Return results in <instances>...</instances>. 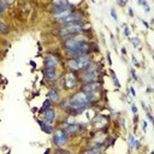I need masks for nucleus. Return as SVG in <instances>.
Returning a JSON list of instances; mask_svg holds the SVG:
<instances>
[{
  "mask_svg": "<svg viewBox=\"0 0 154 154\" xmlns=\"http://www.w3.org/2000/svg\"><path fill=\"white\" fill-rule=\"evenodd\" d=\"M57 64H58V60H57V58L54 55H52V54L47 55V58H46V66H48V67H55Z\"/></svg>",
  "mask_w": 154,
  "mask_h": 154,
  "instance_id": "15",
  "label": "nucleus"
},
{
  "mask_svg": "<svg viewBox=\"0 0 154 154\" xmlns=\"http://www.w3.org/2000/svg\"><path fill=\"white\" fill-rule=\"evenodd\" d=\"M132 63H134V64H135L136 66H138V61H137V60H136V59H135L134 57H132Z\"/></svg>",
  "mask_w": 154,
  "mask_h": 154,
  "instance_id": "32",
  "label": "nucleus"
},
{
  "mask_svg": "<svg viewBox=\"0 0 154 154\" xmlns=\"http://www.w3.org/2000/svg\"><path fill=\"white\" fill-rule=\"evenodd\" d=\"M118 4H119V5H125L126 2H122V1H118Z\"/></svg>",
  "mask_w": 154,
  "mask_h": 154,
  "instance_id": "36",
  "label": "nucleus"
},
{
  "mask_svg": "<svg viewBox=\"0 0 154 154\" xmlns=\"http://www.w3.org/2000/svg\"><path fill=\"white\" fill-rule=\"evenodd\" d=\"M113 82L116 83L117 88H119V87H120V84H119V82H118V79H117V77H116V76H113Z\"/></svg>",
  "mask_w": 154,
  "mask_h": 154,
  "instance_id": "26",
  "label": "nucleus"
},
{
  "mask_svg": "<svg viewBox=\"0 0 154 154\" xmlns=\"http://www.w3.org/2000/svg\"><path fill=\"white\" fill-rule=\"evenodd\" d=\"M53 5L61 8V7H67L69 6V2L67 1H60V0H58V1H53Z\"/></svg>",
  "mask_w": 154,
  "mask_h": 154,
  "instance_id": "21",
  "label": "nucleus"
},
{
  "mask_svg": "<svg viewBox=\"0 0 154 154\" xmlns=\"http://www.w3.org/2000/svg\"><path fill=\"white\" fill-rule=\"evenodd\" d=\"M77 63H78V67L82 69V67H85L90 64V58L84 55V57H78L77 58Z\"/></svg>",
  "mask_w": 154,
  "mask_h": 154,
  "instance_id": "12",
  "label": "nucleus"
},
{
  "mask_svg": "<svg viewBox=\"0 0 154 154\" xmlns=\"http://www.w3.org/2000/svg\"><path fill=\"white\" fill-rule=\"evenodd\" d=\"M67 65L71 70H78V63H77V58H71L67 60Z\"/></svg>",
  "mask_w": 154,
  "mask_h": 154,
  "instance_id": "18",
  "label": "nucleus"
},
{
  "mask_svg": "<svg viewBox=\"0 0 154 154\" xmlns=\"http://www.w3.org/2000/svg\"><path fill=\"white\" fill-rule=\"evenodd\" d=\"M141 4L146 7V12H149V11H150V8H149V6H148V2H147V1H142Z\"/></svg>",
  "mask_w": 154,
  "mask_h": 154,
  "instance_id": "23",
  "label": "nucleus"
},
{
  "mask_svg": "<svg viewBox=\"0 0 154 154\" xmlns=\"http://www.w3.org/2000/svg\"><path fill=\"white\" fill-rule=\"evenodd\" d=\"M54 117H55V112H54L52 108H48V109L45 112V122H46V123L51 124V123L53 122Z\"/></svg>",
  "mask_w": 154,
  "mask_h": 154,
  "instance_id": "14",
  "label": "nucleus"
},
{
  "mask_svg": "<svg viewBox=\"0 0 154 154\" xmlns=\"http://www.w3.org/2000/svg\"><path fill=\"white\" fill-rule=\"evenodd\" d=\"M99 88H100L99 83H96V82H90V83H85V84L83 85L82 91L85 93V94H93V93H95L96 90H99Z\"/></svg>",
  "mask_w": 154,
  "mask_h": 154,
  "instance_id": "7",
  "label": "nucleus"
},
{
  "mask_svg": "<svg viewBox=\"0 0 154 154\" xmlns=\"http://www.w3.org/2000/svg\"><path fill=\"white\" fill-rule=\"evenodd\" d=\"M94 124H95V126H97V128H102L103 125L107 124V122H106L102 117H97V118L95 119V123H94Z\"/></svg>",
  "mask_w": 154,
  "mask_h": 154,
  "instance_id": "19",
  "label": "nucleus"
},
{
  "mask_svg": "<svg viewBox=\"0 0 154 154\" xmlns=\"http://www.w3.org/2000/svg\"><path fill=\"white\" fill-rule=\"evenodd\" d=\"M55 154H71V153H70V152H66V150H61V149H60V150H57V152H55Z\"/></svg>",
  "mask_w": 154,
  "mask_h": 154,
  "instance_id": "25",
  "label": "nucleus"
},
{
  "mask_svg": "<svg viewBox=\"0 0 154 154\" xmlns=\"http://www.w3.org/2000/svg\"><path fill=\"white\" fill-rule=\"evenodd\" d=\"M78 20H82V17L79 16V14H70L69 17H66L65 19H63V20H60V23L61 24H64V25H69V24H73V23H77Z\"/></svg>",
  "mask_w": 154,
  "mask_h": 154,
  "instance_id": "9",
  "label": "nucleus"
},
{
  "mask_svg": "<svg viewBox=\"0 0 154 154\" xmlns=\"http://www.w3.org/2000/svg\"><path fill=\"white\" fill-rule=\"evenodd\" d=\"M132 43H134V46H138V45H140V41H138V38H135V40H132Z\"/></svg>",
  "mask_w": 154,
  "mask_h": 154,
  "instance_id": "28",
  "label": "nucleus"
},
{
  "mask_svg": "<svg viewBox=\"0 0 154 154\" xmlns=\"http://www.w3.org/2000/svg\"><path fill=\"white\" fill-rule=\"evenodd\" d=\"M82 24L79 23H73V24H69L65 25L64 28H61L59 30V35L60 36H67V35H75V34H79L82 31Z\"/></svg>",
  "mask_w": 154,
  "mask_h": 154,
  "instance_id": "3",
  "label": "nucleus"
},
{
  "mask_svg": "<svg viewBox=\"0 0 154 154\" xmlns=\"http://www.w3.org/2000/svg\"><path fill=\"white\" fill-rule=\"evenodd\" d=\"M97 76H99V73H97L96 69H94V67L89 66V69H88V70H85V71L82 73L81 79H82L83 82L90 83V82H95V79H97Z\"/></svg>",
  "mask_w": 154,
  "mask_h": 154,
  "instance_id": "4",
  "label": "nucleus"
},
{
  "mask_svg": "<svg viewBox=\"0 0 154 154\" xmlns=\"http://www.w3.org/2000/svg\"><path fill=\"white\" fill-rule=\"evenodd\" d=\"M129 143H130V148H134V147H138V141H136L132 135L129 136Z\"/></svg>",
  "mask_w": 154,
  "mask_h": 154,
  "instance_id": "22",
  "label": "nucleus"
},
{
  "mask_svg": "<svg viewBox=\"0 0 154 154\" xmlns=\"http://www.w3.org/2000/svg\"><path fill=\"white\" fill-rule=\"evenodd\" d=\"M93 154H100V153H99V152H97V153H93Z\"/></svg>",
  "mask_w": 154,
  "mask_h": 154,
  "instance_id": "37",
  "label": "nucleus"
},
{
  "mask_svg": "<svg viewBox=\"0 0 154 154\" xmlns=\"http://www.w3.org/2000/svg\"><path fill=\"white\" fill-rule=\"evenodd\" d=\"M131 109H132V112H134V113H136V112H137V107H136L135 105H132V107H131Z\"/></svg>",
  "mask_w": 154,
  "mask_h": 154,
  "instance_id": "31",
  "label": "nucleus"
},
{
  "mask_svg": "<svg viewBox=\"0 0 154 154\" xmlns=\"http://www.w3.org/2000/svg\"><path fill=\"white\" fill-rule=\"evenodd\" d=\"M38 124H40L41 129H42L45 132H47V134H52V132H53V129H52V125H51V124H48V123H46V122H42V120H38Z\"/></svg>",
  "mask_w": 154,
  "mask_h": 154,
  "instance_id": "17",
  "label": "nucleus"
},
{
  "mask_svg": "<svg viewBox=\"0 0 154 154\" xmlns=\"http://www.w3.org/2000/svg\"><path fill=\"white\" fill-rule=\"evenodd\" d=\"M70 14H72V10H71V8H69V7H66V8H64L63 11H60V12L55 13V14H54V18H55V19H58V20L60 22V20L65 19L66 17H69Z\"/></svg>",
  "mask_w": 154,
  "mask_h": 154,
  "instance_id": "10",
  "label": "nucleus"
},
{
  "mask_svg": "<svg viewBox=\"0 0 154 154\" xmlns=\"http://www.w3.org/2000/svg\"><path fill=\"white\" fill-rule=\"evenodd\" d=\"M53 140H54V143L57 146H64L67 141V135L64 130H58L54 132V136H53Z\"/></svg>",
  "mask_w": 154,
  "mask_h": 154,
  "instance_id": "5",
  "label": "nucleus"
},
{
  "mask_svg": "<svg viewBox=\"0 0 154 154\" xmlns=\"http://www.w3.org/2000/svg\"><path fill=\"white\" fill-rule=\"evenodd\" d=\"M89 102H90L89 95L85 94V93H83V91H79V93L75 94V95L70 99V101H69V103H67V107H69L70 109H72L73 112H77V113H78V112H81L82 109H84Z\"/></svg>",
  "mask_w": 154,
  "mask_h": 154,
  "instance_id": "1",
  "label": "nucleus"
},
{
  "mask_svg": "<svg viewBox=\"0 0 154 154\" xmlns=\"http://www.w3.org/2000/svg\"><path fill=\"white\" fill-rule=\"evenodd\" d=\"M132 76H134V78H135V79H137V75L135 73V71H132Z\"/></svg>",
  "mask_w": 154,
  "mask_h": 154,
  "instance_id": "34",
  "label": "nucleus"
},
{
  "mask_svg": "<svg viewBox=\"0 0 154 154\" xmlns=\"http://www.w3.org/2000/svg\"><path fill=\"white\" fill-rule=\"evenodd\" d=\"M130 91H131V94H132L134 96L136 95V93H135V90H134V88H130Z\"/></svg>",
  "mask_w": 154,
  "mask_h": 154,
  "instance_id": "33",
  "label": "nucleus"
},
{
  "mask_svg": "<svg viewBox=\"0 0 154 154\" xmlns=\"http://www.w3.org/2000/svg\"><path fill=\"white\" fill-rule=\"evenodd\" d=\"M78 125L77 124H69L65 129H64V131L66 132V135H73V134H76L77 131H78Z\"/></svg>",
  "mask_w": 154,
  "mask_h": 154,
  "instance_id": "16",
  "label": "nucleus"
},
{
  "mask_svg": "<svg viewBox=\"0 0 154 154\" xmlns=\"http://www.w3.org/2000/svg\"><path fill=\"white\" fill-rule=\"evenodd\" d=\"M124 34H125L126 36H129V35H130V32H129V30H128V28H126V26L124 28Z\"/></svg>",
  "mask_w": 154,
  "mask_h": 154,
  "instance_id": "30",
  "label": "nucleus"
},
{
  "mask_svg": "<svg viewBox=\"0 0 154 154\" xmlns=\"http://www.w3.org/2000/svg\"><path fill=\"white\" fill-rule=\"evenodd\" d=\"M4 10H5L4 2H2V1H0V13H1V12H4Z\"/></svg>",
  "mask_w": 154,
  "mask_h": 154,
  "instance_id": "27",
  "label": "nucleus"
},
{
  "mask_svg": "<svg viewBox=\"0 0 154 154\" xmlns=\"http://www.w3.org/2000/svg\"><path fill=\"white\" fill-rule=\"evenodd\" d=\"M55 76H57V70H55V67H48V66H46L45 77H46L48 81H52V79L55 78Z\"/></svg>",
  "mask_w": 154,
  "mask_h": 154,
  "instance_id": "11",
  "label": "nucleus"
},
{
  "mask_svg": "<svg viewBox=\"0 0 154 154\" xmlns=\"http://www.w3.org/2000/svg\"><path fill=\"white\" fill-rule=\"evenodd\" d=\"M76 83H77V78L73 73H67L65 76V88L66 89H72L76 87Z\"/></svg>",
  "mask_w": 154,
  "mask_h": 154,
  "instance_id": "8",
  "label": "nucleus"
},
{
  "mask_svg": "<svg viewBox=\"0 0 154 154\" xmlns=\"http://www.w3.org/2000/svg\"><path fill=\"white\" fill-rule=\"evenodd\" d=\"M122 53H123V54H126V49H125V48H123V49H122Z\"/></svg>",
  "mask_w": 154,
  "mask_h": 154,
  "instance_id": "35",
  "label": "nucleus"
},
{
  "mask_svg": "<svg viewBox=\"0 0 154 154\" xmlns=\"http://www.w3.org/2000/svg\"><path fill=\"white\" fill-rule=\"evenodd\" d=\"M111 16H112V18H113L114 20H117V13H116V11H114L113 8L111 10Z\"/></svg>",
  "mask_w": 154,
  "mask_h": 154,
  "instance_id": "24",
  "label": "nucleus"
},
{
  "mask_svg": "<svg viewBox=\"0 0 154 154\" xmlns=\"http://www.w3.org/2000/svg\"><path fill=\"white\" fill-rule=\"evenodd\" d=\"M10 31V28L2 22V20H0V32L1 34H7Z\"/></svg>",
  "mask_w": 154,
  "mask_h": 154,
  "instance_id": "20",
  "label": "nucleus"
},
{
  "mask_svg": "<svg viewBox=\"0 0 154 154\" xmlns=\"http://www.w3.org/2000/svg\"><path fill=\"white\" fill-rule=\"evenodd\" d=\"M66 52H67L70 55L75 57V58L84 57V55H87V54L89 53V45L85 43V42H83V43H79L78 46H76V47H73V48L66 49Z\"/></svg>",
  "mask_w": 154,
  "mask_h": 154,
  "instance_id": "2",
  "label": "nucleus"
},
{
  "mask_svg": "<svg viewBox=\"0 0 154 154\" xmlns=\"http://www.w3.org/2000/svg\"><path fill=\"white\" fill-rule=\"evenodd\" d=\"M83 42H84V37L82 35H77L75 37L67 38L65 41V46H66V49H70V48H73V47L78 46L79 43H83Z\"/></svg>",
  "mask_w": 154,
  "mask_h": 154,
  "instance_id": "6",
  "label": "nucleus"
},
{
  "mask_svg": "<svg viewBox=\"0 0 154 154\" xmlns=\"http://www.w3.org/2000/svg\"><path fill=\"white\" fill-rule=\"evenodd\" d=\"M142 129H143L144 131H146V129H147V122H146V120L142 122Z\"/></svg>",
  "mask_w": 154,
  "mask_h": 154,
  "instance_id": "29",
  "label": "nucleus"
},
{
  "mask_svg": "<svg viewBox=\"0 0 154 154\" xmlns=\"http://www.w3.org/2000/svg\"><path fill=\"white\" fill-rule=\"evenodd\" d=\"M48 100L49 101H53V102H58L60 100V95H59V91L55 90V89H51L48 91Z\"/></svg>",
  "mask_w": 154,
  "mask_h": 154,
  "instance_id": "13",
  "label": "nucleus"
}]
</instances>
